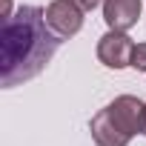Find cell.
Instances as JSON below:
<instances>
[{
  "instance_id": "cell-6",
  "label": "cell",
  "mask_w": 146,
  "mask_h": 146,
  "mask_svg": "<svg viewBox=\"0 0 146 146\" xmlns=\"http://www.w3.org/2000/svg\"><path fill=\"white\" fill-rule=\"evenodd\" d=\"M140 17V0H103V20L115 32H129Z\"/></svg>"
},
{
  "instance_id": "cell-7",
  "label": "cell",
  "mask_w": 146,
  "mask_h": 146,
  "mask_svg": "<svg viewBox=\"0 0 146 146\" xmlns=\"http://www.w3.org/2000/svg\"><path fill=\"white\" fill-rule=\"evenodd\" d=\"M132 66L137 72H146V43H137L135 52H132Z\"/></svg>"
},
{
  "instance_id": "cell-10",
  "label": "cell",
  "mask_w": 146,
  "mask_h": 146,
  "mask_svg": "<svg viewBox=\"0 0 146 146\" xmlns=\"http://www.w3.org/2000/svg\"><path fill=\"white\" fill-rule=\"evenodd\" d=\"M143 135H146V129H143Z\"/></svg>"
},
{
  "instance_id": "cell-8",
  "label": "cell",
  "mask_w": 146,
  "mask_h": 146,
  "mask_svg": "<svg viewBox=\"0 0 146 146\" xmlns=\"http://www.w3.org/2000/svg\"><path fill=\"white\" fill-rule=\"evenodd\" d=\"M75 3H78V6L83 9V12H92V9H95V6L100 3V0H75Z\"/></svg>"
},
{
  "instance_id": "cell-4",
  "label": "cell",
  "mask_w": 146,
  "mask_h": 146,
  "mask_svg": "<svg viewBox=\"0 0 146 146\" xmlns=\"http://www.w3.org/2000/svg\"><path fill=\"white\" fill-rule=\"evenodd\" d=\"M106 109L112 112V117H115L129 135H137V132L146 129V103H143L140 98H135V95H120V98H115Z\"/></svg>"
},
{
  "instance_id": "cell-1",
  "label": "cell",
  "mask_w": 146,
  "mask_h": 146,
  "mask_svg": "<svg viewBox=\"0 0 146 146\" xmlns=\"http://www.w3.org/2000/svg\"><path fill=\"white\" fill-rule=\"evenodd\" d=\"M63 37L46 23V9L20 6L17 15L3 20L0 32V83L6 89L37 78L54 57Z\"/></svg>"
},
{
  "instance_id": "cell-3",
  "label": "cell",
  "mask_w": 146,
  "mask_h": 146,
  "mask_svg": "<svg viewBox=\"0 0 146 146\" xmlns=\"http://www.w3.org/2000/svg\"><path fill=\"white\" fill-rule=\"evenodd\" d=\"M132 52H135V43L126 32H115L109 29L100 40H98V57L103 66L109 69H123V66H132Z\"/></svg>"
},
{
  "instance_id": "cell-9",
  "label": "cell",
  "mask_w": 146,
  "mask_h": 146,
  "mask_svg": "<svg viewBox=\"0 0 146 146\" xmlns=\"http://www.w3.org/2000/svg\"><path fill=\"white\" fill-rule=\"evenodd\" d=\"M0 3H3V20L12 17V0H0Z\"/></svg>"
},
{
  "instance_id": "cell-2",
  "label": "cell",
  "mask_w": 146,
  "mask_h": 146,
  "mask_svg": "<svg viewBox=\"0 0 146 146\" xmlns=\"http://www.w3.org/2000/svg\"><path fill=\"white\" fill-rule=\"evenodd\" d=\"M46 23L57 37H72L83 29V9L75 0H52L46 6Z\"/></svg>"
},
{
  "instance_id": "cell-5",
  "label": "cell",
  "mask_w": 146,
  "mask_h": 146,
  "mask_svg": "<svg viewBox=\"0 0 146 146\" xmlns=\"http://www.w3.org/2000/svg\"><path fill=\"white\" fill-rule=\"evenodd\" d=\"M89 132H92V140H95L98 146H126V143L132 140V135L112 117L109 109H100V112L92 117Z\"/></svg>"
}]
</instances>
